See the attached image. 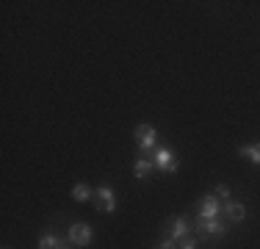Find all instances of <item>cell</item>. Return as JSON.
Instances as JSON below:
<instances>
[{
  "label": "cell",
  "instance_id": "cell-1",
  "mask_svg": "<svg viewBox=\"0 0 260 249\" xmlns=\"http://www.w3.org/2000/svg\"><path fill=\"white\" fill-rule=\"evenodd\" d=\"M191 230L197 233L200 241H213V238H224L227 235V224L221 219H200V216H197V222Z\"/></svg>",
  "mask_w": 260,
  "mask_h": 249
},
{
  "label": "cell",
  "instance_id": "cell-2",
  "mask_svg": "<svg viewBox=\"0 0 260 249\" xmlns=\"http://www.w3.org/2000/svg\"><path fill=\"white\" fill-rule=\"evenodd\" d=\"M191 227H194V224L185 219V216H175V219L166 222L164 238H172V241H177V244H180L183 238H188V235H191Z\"/></svg>",
  "mask_w": 260,
  "mask_h": 249
},
{
  "label": "cell",
  "instance_id": "cell-3",
  "mask_svg": "<svg viewBox=\"0 0 260 249\" xmlns=\"http://www.w3.org/2000/svg\"><path fill=\"white\" fill-rule=\"evenodd\" d=\"M67 238H70V244H75V246H89L91 238H94V230H91V224H86V222H75L70 227V233H67Z\"/></svg>",
  "mask_w": 260,
  "mask_h": 249
},
{
  "label": "cell",
  "instance_id": "cell-4",
  "mask_svg": "<svg viewBox=\"0 0 260 249\" xmlns=\"http://www.w3.org/2000/svg\"><path fill=\"white\" fill-rule=\"evenodd\" d=\"M221 210H224V202L216 194H208L200 199V219H219Z\"/></svg>",
  "mask_w": 260,
  "mask_h": 249
},
{
  "label": "cell",
  "instance_id": "cell-5",
  "mask_svg": "<svg viewBox=\"0 0 260 249\" xmlns=\"http://www.w3.org/2000/svg\"><path fill=\"white\" fill-rule=\"evenodd\" d=\"M152 161H155V169L160 172H177V166H180V161H177V155L172 152V149H166V147H160L155 149V155H152Z\"/></svg>",
  "mask_w": 260,
  "mask_h": 249
},
{
  "label": "cell",
  "instance_id": "cell-6",
  "mask_svg": "<svg viewBox=\"0 0 260 249\" xmlns=\"http://www.w3.org/2000/svg\"><path fill=\"white\" fill-rule=\"evenodd\" d=\"M94 208L100 210V213H114L116 210V197L108 185H100V189L94 191Z\"/></svg>",
  "mask_w": 260,
  "mask_h": 249
},
{
  "label": "cell",
  "instance_id": "cell-7",
  "mask_svg": "<svg viewBox=\"0 0 260 249\" xmlns=\"http://www.w3.org/2000/svg\"><path fill=\"white\" fill-rule=\"evenodd\" d=\"M136 139H139L141 152L147 155L152 147H155V141H158V130L152 128V124H139V128H136Z\"/></svg>",
  "mask_w": 260,
  "mask_h": 249
},
{
  "label": "cell",
  "instance_id": "cell-8",
  "mask_svg": "<svg viewBox=\"0 0 260 249\" xmlns=\"http://www.w3.org/2000/svg\"><path fill=\"white\" fill-rule=\"evenodd\" d=\"M224 216H227V222L241 224V222L246 219V208H244V202H238V199H227V202H224Z\"/></svg>",
  "mask_w": 260,
  "mask_h": 249
},
{
  "label": "cell",
  "instance_id": "cell-9",
  "mask_svg": "<svg viewBox=\"0 0 260 249\" xmlns=\"http://www.w3.org/2000/svg\"><path fill=\"white\" fill-rule=\"evenodd\" d=\"M70 238H58L55 233H45L39 238V249H67Z\"/></svg>",
  "mask_w": 260,
  "mask_h": 249
},
{
  "label": "cell",
  "instance_id": "cell-10",
  "mask_svg": "<svg viewBox=\"0 0 260 249\" xmlns=\"http://www.w3.org/2000/svg\"><path fill=\"white\" fill-rule=\"evenodd\" d=\"M155 169V161L152 158H147V155H141V158H136V164H133V174L136 177H150V172Z\"/></svg>",
  "mask_w": 260,
  "mask_h": 249
},
{
  "label": "cell",
  "instance_id": "cell-11",
  "mask_svg": "<svg viewBox=\"0 0 260 249\" xmlns=\"http://www.w3.org/2000/svg\"><path fill=\"white\" fill-rule=\"evenodd\" d=\"M94 197V191L89 189L86 183H75V189H72V199L75 202H89V199Z\"/></svg>",
  "mask_w": 260,
  "mask_h": 249
},
{
  "label": "cell",
  "instance_id": "cell-12",
  "mask_svg": "<svg viewBox=\"0 0 260 249\" xmlns=\"http://www.w3.org/2000/svg\"><path fill=\"white\" fill-rule=\"evenodd\" d=\"M241 158H249L255 166H260V144H249V147H241L238 149Z\"/></svg>",
  "mask_w": 260,
  "mask_h": 249
},
{
  "label": "cell",
  "instance_id": "cell-13",
  "mask_svg": "<svg viewBox=\"0 0 260 249\" xmlns=\"http://www.w3.org/2000/svg\"><path fill=\"white\" fill-rule=\"evenodd\" d=\"M177 246H180V249H200V241H197V238H191V235H188V238H183Z\"/></svg>",
  "mask_w": 260,
  "mask_h": 249
},
{
  "label": "cell",
  "instance_id": "cell-14",
  "mask_svg": "<svg viewBox=\"0 0 260 249\" xmlns=\"http://www.w3.org/2000/svg\"><path fill=\"white\" fill-rule=\"evenodd\" d=\"M216 197L227 202V199H230V189H227V185H219V189H216Z\"/></svg>",
  "mask_w": 260,
  "mask_h": 249
},
{
  "label": "cell",
  "instance_id": "cell-15",
  "mask_svg": "<svg viewBox=\"0 0 260 249\" xmlns=\"http://www.w3.org/2000/svg\"><path fill=\"white\" fill-rule=\"evenodd\" d=\"M158 249H180V246H177V241H172V238H164V241H160V246Z\"/></svg>",
  "mask_w": 260,
  "mask_h": 249
},
{
  "label": "cell",
  "instance_id": "cell-16",
  "mask_svg": "<svg viewBox=\"0 0 260 249\" xmlns=\"http://www.w3.org/2000/svg\"><path fill=\"white\" fill-rule=\"evenodd\" d=\"M3 249H9V246H3Z\"/></svg>",
  "mask_w": 260,
  "mask_h": 249
}]
</instances>
